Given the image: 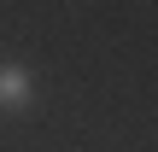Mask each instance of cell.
<instances>
[{
    "instance_id": "6da1fadb",
    "label": "cell",
    "mask_w": 158,
    "mask_h": 152,
    "mask_svg": "<svg viewBox=\"0 0 158 152\" xmlns=\"http://www.w3.org/2000/svg\"><path fill=\"white\" fill-rule=\"evenodd\" d=\"M23 100H29L23 70H0V105H23Z\"/></svg>"
}]
</instances>
